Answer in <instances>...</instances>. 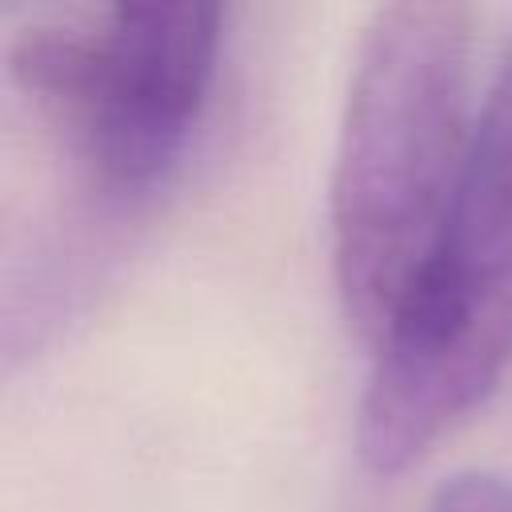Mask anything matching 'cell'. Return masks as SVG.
<instances>
[{
  "mask_svg": "<svg viewBox=\"0 0 512 512\" xmlns=\"http://www.w3.org/2000/svg\"><path fill=\"white\" fill-rule=\"evenodd\" d=\"M512 364V44L472 128L468 160L420 280L372 344L356 408L368 472L412 468L480 408Z\"/></svg>",
  "mask_w": 512,
  "mask_h": 512,
  "instance_id": "obj_2",
  "label": "cell"
},
{
  "mask_svg": "<svg viewBox=\"0 0 512 512\" xmlns=\"http://www.w3.org/2000/svg\"><path fill=\"white\" fill-rule=\"evenodd\" d=\"M224 20L208 0L40 16L12 32L8 76L72 168L132 204L184 164L212 100Z\"/></svg>",
  "mask_w": 512,
  "mask_h": 512,
  "instance_id": "obj_3",
  "label": "cell"
},
{
  "mask_svg": "<svg viewBox=\"0 0 512 512\" xmlns=\"http://www.w3.org/2000/svg\"><path fill=\"white\" fill-rule=\"evenodd\" d=\"M472 28L456 0L372 12L328 184L332 272L356 332L376 344L444 232L472 128Z\"/></svg>",
  "mask_w": 512,
  "mask_h": 512,
  "instance_id": "obj_1",
  "label": "cell"
},
{
  "mask_svg": "<svg viewBox=\"0 0 512 512\" xmlns=\"http://www.w3.org/2000/svg\"><path fill=\"white\" fill-rule=\"evenodd\" d=\"M428 512H512V484L492 472H460L436 488Z\"/></svg>",
  "mask_w": 512,
  "mask_h": 512,
  "instance_id": "obj_4",
  "label": "cell"
}]
</instances>
